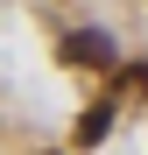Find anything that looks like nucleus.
<instances>
[{
  "mask_svg": "<svg viewBox=\"0 0 148 155\" xmlns=\"http://www.w3.org/2000/svg\"><path fill=\"white\" fill-rule=\"evenodd\" d=\"M64 64L113 71V35H99V28H78V35H64Z\"/></svg>",
  "mask_w": 148,
  "mask_h": 155,
  "instance_id": "obj_1",
  "label": "nucleus"
},
{
  "mask_svg": "<svg viewBox=\"0 0 148 155\" xmlns=\"http://www.w3.org/2000/svg\"><path fill=\"white\" fill-rule=\"evenodd\" d=\"M106 127H113V106H92V113L78 120V148H92V141H106Z\"/></svg>",
  "mask_w": 148,
  "mask_h": 155,
  "instance_id": "obj_2",
  "label": "nucleus"
},
{
  "mask_svg": "<svg viewBox=\"0 0 148 155\" xmlns=\"http://www.w3.org/2000/svg\"><path fill=\"white\" fill-rule=\"evenodd\" d=\"M127 92H148V64H127L113 78V99H127Z\"/></svg>",
  "mask_w": 148,
  "mask_h": 155,
  "instance_id": "obj_3",
  "label": "nucleus"
}]
</instances>
